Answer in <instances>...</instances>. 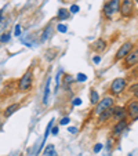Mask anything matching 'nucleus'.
<instances>
[{
    "label": "nucleus",
    "mask_w": 138,
    "mask_h": 156,
    "mask_svg": "<svg viewBox=\"0 0 138 156\" xmlns=\"http://www.w3.org/2000/svg\"><path fill=\"white\" fill-rule=\"evenodd\" d=\"M119 9H120V0H109L104 7V14H105V17L111 18L115 12L119 11Z\"/></svg>",
    "instance_id": "obj_1"
},
{
    "label": "nucleus",
    "mask_w": 138,
    "mask_h": 156,
    "mask_svg": "<svg viewBox=\"0 0 138 156\" xmlns=\"http://www.w3.org/2000/svg\"><path fill=\"white\" fill-rule=\"evenodd\" d=\"M127 86V80L123 79V77H118L116 80H113L111 84V93L112 94H120L122 91H123L124 88H126Z\"/></svg>",
    "instance_id": "obj_2"
},
{
    "label": "nucleus",
    "mask_w": 138,
    "mask_h": 156,
    "mask_svg": "<svg viewBox=\"0 0 138 156\" xmlns=\"http://www.w3.org/2000/svg\"><path fill=\"white\" fill-rule=\"evenodd\" d=\"M30 86H32V73L27 72L24 76L21 77L19 84H18V90L19 91H27V90L30 88Z\"/></svg>",
    "instance_id": "obj_3"
},
{
    "label": "nucleus",
    "mask_w": 138,
    "mask_h": 156,
    "mask_svg": "<svg viewBox=\"0 0 138 156\" xmlns=\"http://www.w3.org/2000/svg\"><path fill=\"white\" fill-rule=\"evenodd\" d=\"M119 11H120L124 17H130V15L133 14V0H123V3H120Z\"/></svg>",
    "instance_id": "obj_4"
},
{
    "label": "nucleus",
    "mask_w": 138,
    "mask_h": 156,
    "mask_svg": "<svg viewBox=\"0 0 138 156\" xmlns=\"http://www.w3.org/2000/svg\"><path fill=\"white\" fill-rule=\"evenodd\" d=\"M131 50H133V44H131V43H124L123 46L119 48L118 53H116V61H119V59L124 58V57H126Z\"/></svg>",
    "instance_id": "obj_5"
},
{
    "label": "nucleus",
    "mask_w": 138,
    "mask_h": 156,
    "mask_svg": "<svg viewBox=\"0 0 138 156\" xmlns=\"http://www.w3.org/2000/svg\"><path fill=\"white\" fill-rule=\"evenodd\" d=\"M113 105V100H112L111 97H106V98H104L102 101H101L100 104H98V106H97V115H100L102 111H105V109H108V108H111V106Z\"/></svg>",
    "instance_id": "obj_6"
},
{
    "label": "nucleus",
    "mask_w": 138,
    "mask_h": 156,
    "mask_svg": "<svg viewBox=\"0 0 138 156\" xmlns=\"http://www.w3.org/2000/svg\"><path fill=\"white\" fill-rule=\"evenodd\" d=\"M135 64H138V50L127 54V58H126V61H124V66L130 68V66H133V65H135Z\"/></svg>",
    "instance_id": "obj_7"
},
{
    "label": "nucleus",
    "mask_w": 138,
    "mask_h": 156,
    "mask_svg": "<svg viewBox=\"0 0 138 156\" xmlns=\"http://www.w3.org/2000/svg\"><path fill=\"white\" fill-rule=\"evenodd\" d=\"M127 113L131 116L133 120H137V119H138V101H133V102L129 104Z\"/></svg>",
    "instance_id": "obj_8"
},
{
    "label": "nucleus",
    "mask_w": 138,
    "mask_h": 156,
    "mask_svg": "<svg viewBox=\"0 0 138 156\" xmlns=\"http://www.w3.org/2000/svg\"><path fill=\"white\" fill-rule=\"evenodd\" d=\"M112 115L115 116V119L116 120H124L127 116V111L124 108H120V106H118V108H115L113 111H112Z\"/></svg>",
    "instance_id": "obj_9"
},
{
    "label": "nucleus",
    "mask_w": 138,
    "mask_h": 156,
    "mask_svg": "<svg viewBox=\"0 0 138 156\" xmlns=\"http://www.w3.org/2000/svg\"><path fill=\"white\" fill-rule=\"evenodd\" d=\"M126 127H127L126 119H124V120H119V123L113 127V134H115V136H119V134H122V133L126 130Z\"/></svg>",
    "instance_id": "obj_10"
},
{
    "label": "nucleus",
    "mask_w": 138,
    "mask_h": 156,
    "mask_svg": "<svg viewBox=\"0 0 138 156\" xmlns=\"http://www.w3.org/2000/svg\"><path fill=\"white\" fill-rule=\"evenodd\" d=\"M18 109H19V104H12V105L7 106L6 111H4V116H6V118H10V116H11L15 111H18Z\"/></svg>",
    "instance_id": "obj_11"
},
{
    "label": "nucleus",
    "mask_w": 138,
    "mask_h": 156,
    "mask_svg": "<svg viewBox=\"0 0 138 156\" xmlns=\"http://www.w3.org/2000/svg\"><path fill=\"white\" fill-rule=\"evenodd\" d=\"M106 48V41L104 39H98L97 41L94 43V50L97 51H104Z\"/></svg>",
    "instance_id": "obj_12"
},
{
    "label": "nucleus",
    "mask_w": 138,
    "mask_h": 156,
    "mask_svg": "<svg viewBox=\"0 0 138 156\" xmlns=\"http://www.w3.org/2000/svg\"><path fill=\"white\" fill-rule=\"evenodd\" d=\"M112 111H113L112 108H108V109H105V111H102V112L100 113V122H105V120H108L109 116L112 115Z\"/></svg>",
    "instance_id": "obj_13"
},
{
    "label": "nucleus",
    "mask_w": 138,
    "mask_h": 156,
    "mask_svg": "<svg viewBox=\"0 0 138 156\" xmlns=\"http://www.w3.org/2000/svg\"><path fill=\"white\" fill-rule=\"evenodd\" d=\"M48 95H50V79L46 83V90H44V98H43V104L47 105L48 104Z\"/></svg>",
    "instance_id": "obj_14"
},
{
    "label": "nucleus",
    "mask_w": 138,
    "mask_h": 156,
    "mask_svg": "<svg viewBox=\"0 0 138 156\" xmlns=\"http://www.w3.org/2000/svg\"><path fill=\"white\" fill-rule=\"evenodd\" d=\"M58 18L61 21H64V20H68L69 18V11L68 10H65V9H61L58 11Z\"/></svg>",
    "instance_id": "obj_15"
},
{
    "label": "nucleus",
    "mask_w": 138,
    "mask_h": 156,
    "mask_svg": "<svg viewBox=\"0 0 138 156\" xmlns=\"http://www.w3.org/2000/svg\"><path fill=\"white\" fill-rule=\"evenodd\" d=\"M90 102L91 104H98L100 102V100H98V93L97 91H91V94H90Z\"/></svg>",
    "instance_id": "obj_16"
},
{
    "label": "nucleus",
    "mask_w": 138,
    "mask_h": 156,
    "mask_svg": "<svg viewBox=\"0 0 138 156\" xmlns=\"http://www.w3.org/2000/svg\"><path fill=\"white\" fill-rule=\"evenodd\" d=\"M44 155H47V156H57V153L54 152V147H53V145H50V147L46 148V151H44Z\"/></svg>",
    "instance_id": "obj_17"
},
{
    "label": "nucleus",
    "mask_w": 138,
    "mask_h": 156,
    "mask_svg": "<svg viewBox=\"0 0 138 156\" xmlns=\"http://www.w3.org/2000/svg\"><path fill=\"white\" fill-rule=\"evenodd\" d=\"M76 79H77V82H86V80H87V76H86L84 73H79Z\"/></svg>",
    "instance_id": "obj_18"
},
{
    "label": "nucleus",
    "mask_w": 138,
    "mask_h": 156,
    "mask_svg": "<svg viewBox=\"0 0 138 156\" xmlns=\"http://www.w3.org/2000/svg\"><path fill=\"white\" fill-rule=\"evenodd\" d=\"M57 29H58L59 32L65 33V32H66V30H68V27H66V25H61V24H59L58 27H57Z\"/></svg>",
    "instance_id": "obj_19"
},
{
    "label": "nucleus",
    "mask_w": 138,
    "mask_h": 156,
    "mask_svg": "<svg viewBox=\"0 0 138 156\" xmlns=\"http://www.w3.org/2000/svg\"><path fill=\"white\" fill-rule=\"evenodd\" d=\"M77 11H79V6H76V4H73V6L71 7V12H72V14H76Z\"/></svg>",
    "instance_id": "obj_20"
},
{
    "label": "nucleus",
    "mask_w": 138,
    "mask_h": 156,
    "mask_svg": "<svg viewBox=\"0 0 138 156\" xmlns=\"http://www.w3.org/2000/svg\"><path fill=\"white\" fill-rule=\"evenodd\" d=\"M14 35H15V36H19V35H21V27H19V25H17V27H15Z\"/></svg>",
    "instance_id": "obj_21"
},
{
    "label": "nucleus",
    "mask_w": 138,
    "mask_h": 156,
    "mask_svg": "<svg viewBox=\"0 0 138 156\" xmlns=\"http://www.w3.org/2000/svg\"><path fill=\"white\" fill-rule=\"evenodd\" d=\"M72 104H73L75 106H79V105H82V100H80V98H75Z\"/></svg>",
    "instance_id": "obj_22"
},
{
    "label": "nucleus",
    "mask_w": 138,
    "mask_h": 156,
    "mask_svg": "<svg viewBox=\"0 0 138 156\" xmlns=\"http://www.w3.org/2000/svg\"><path fill=\"white\" fill-rule=\"evenodd\" d=\"M101 149H102V144H97V145L94 147V152H95V153H98Z\"/></svg>",
    "instance_id": "obj_23"
},
{
    "label": "nucleus",
    "mask_w": 138,
    "mask_h": 156,
    "mask_svg": "<svg viewBox=\"0 0 138 156\" xmlns=\"http://www.w3.org/2000/svg\"><path fill=\"white\" fill-rule=\"evenodd\" d=\"M0 39H2V41H9L10 40V35H9V33H6V35H3Z\"/></svg>",
    "instance_id": "obj_24"
},
{
    "label": "nucleus",
    "mask_w": 138,
    "mask_h": 156,
    "mask_svg": "<svg viewBox=\"0 0 138 156\" xmlns=\"http://www.w3.org/2000/svg\"><path fill=\"white\" fill-rule=\"evenodd\" d=\"M73 82V79H72V76H65V84H69V83Z\"/></svg>",
    "instance_id": "obj_25"
},
{
    "label": "nucleus",
    "mask_w": 138,
    "mask_h": 156,
    "mask_svg": "<svg viewBox=\"0 0 138 156\" xmlns=\"http://www.w3.org/2000/svg\"><path fill=\"white\" fill-rule=\"evenodd\" d=\"M59 123H61L62 126H65V124H68V123H69V119H68V118H64L61 122H59Z\"/></svg>",
    "instance_id": "obj_26"
},
{
    "label": "nucleus",
    "mask_w": 138,
    "mask_h": 156,
    "mask_svg": "<svg viewBox=\"0 0 138 156\" xmlns=\"http://www.w3.org/2000/svg\"><path fill=\"white\" fill-rule=\"evenodd\" d=\"M76 131H77V129H75V127H71V129H69V133H72V134H75Z\"/></svg>",
    "instance_id": "obj_27"
},
{
    "label": "nucleus",
    "mask_w": 138,
    "mask_h": 156,
    "mask_svg": "<svg viewBox=\"0 0 138 156\" xmlns=\"http://www.w3.org/2000/svg\"><path fill=\"white\" fill-rule=\"evenodd\" d=\"M100 61H101L100 57H94V62H95V64H100Z\"/></svg>",
    "instance_id": "obj_28"
},
{
    "label": "nucleus",
    "mask_w": 138,
    "mask_h": 156,
    "mask_svg": "<svg viewBox=\"0 0 138 156\" xmlns=\"http://www.w3.org/2000/svg\"><path fill=\"white\" fill-rule=\"evenodd\" d=\"M53 134L55 136V134H58V129L57 127H53Z\"/></svg>",
    "instance_id": "obj_29"
},
{
    "label": "nucleus",
    "mask_w": 138,
    "mask_h": 156,
    "mask_svg": "<svg viewBox=\"0 0 138 156\" xmlns=\"http://www.w3.org/2000/svg\"><path fill=\"white\" fill-rule=\"evenodd\" d=\"M134 95L138 98V90H135V91H134Z\"/></svg>",
    "instance_id": "obj_30"
},
{
    "label": "nucleus",
    "mask_w": 138,
    "mask_h": 156,
    "mask_svg": "<svg viewBox=\"0 0 138 156\" xmlns=\"http://www.w3.org/2000/svg\"><path fill=\"white\" fill-rule=\"evenodd\" d=\"M135 2H137V3H138V0H135Z\"/></svg>",
    "instance_id": "obj_31"
},
{
    "label": "nucleus",
    "mask_w": 138,
    "mask_h": 156,
    "mask_svg": "<svg viewBox=\"0 0 138 156\" xmlns=\"http://www.w3.org/2000/svg\"><path fill=\"white\" fill-rule=\"evenodd\" d=\"M0 126H2V124H0Z\"/></svg>",
    "instance_id": "obj_32"
}]
</instances>
